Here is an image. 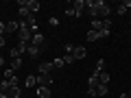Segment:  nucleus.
Wrapping results in <instances>:
<instances>
[{
    "label": "nucleus",
    "instance_id": "obj_20",
    "mask_svg": "<svg viewBox=\"0 0 131 98\" xmlns=\"http://www.w3.org/2000/svg\"><path fill=\"white\" fill-rule=\"evenodd\" d=\"M15 48L20 50V55H24V52L28 50V44H26V42H18V46H15Z\"/></svg>",
    "mask_w": 131,
    "mask_h": 98
},
{
    "label": "nucleus",
    "instance_id": "obj_22",
    "mask_svg": "<svg viewBox=\"0 0 131 98\" xmlns=\"http://www.w3.org/2000/svg\"><path fill=\"white\" fill-rule=\"evenodd\" d=\"M63 59H55V61H52V68H55V70H61V68H63Z\"/></svg>",
    "mask_w": 131,
    "mask_h": 98
},
{
    "label": "nucleus",
    "instance_id": "obj_11",
    "mask_svg": "<svg viewBox=\"0 0 131 98\" xmlns=\"http://www.w3.org/2000/svg\"><path fill=\"white\" fill-rule=\"evenodd\" d=\"M20 94H22L20 85H11V89L7 92V98H20Z\"/></svg>",
    "mask_w": 131,
    "mask_h": 98
},
{
    "label": "nucleus",
    "instance_id": "obj_18",
    "mask_svg": "<svg viewBox=\"0 0 131 98\" xmlns=\"http://www.w3.org/2000/svg\"><path fill=\"white\" fill-rule=\"evenodd\" d=\"M98 83L109 85V74H107V72H98Z\"/></svg>",
    "mask_w": 131,
    "mask_h": 98
},
{
    "label": "nucleus",
    "instance_id": "obj_9",
    "mask_svg": "<svg viewBox=\"0 0 131 98\" xmlns=\"http://www.w3.org/2000/svg\"><path fill=\"white\" fill-rule=\"evenodd\" d=\"M35 96L37 98H50V87H35Z\"/></svg>",
    "mask_w": 131,
    "mask_h": 98
},
{
    "label": "nucleus",
    "instance_id": "obj_12",
    "mask_svg": "<svg viewBox=\"0 0 131 98\" xmlns=\"http://www.w3.org/2000/svg\"><path fill=\"white\" fill-rule=\"evenodd\" d=\"M2 76H5L7 81H11L13 85H18V76L13 74V70H11V68H7V70H5V74H2Z\"/></svg>",
    "mask_w": 131,
    "mask_h": 98
},
{
    "label": "nucleus",
    "instance_id": "obj_2",
    "mask_svg": "<svg viewBox=\"0 0 131 98\" xmlns=\"http://www.w3.org/2000/svg\"><path fill=\"white\" fill-rule=\"evenodd\" d=\"M18 37H20V42H31V28L26 26V22L24 20H20V31H18Z\"/></svg>",
    "mask_w": 131,
    "mask_h": 98
},
{
    "label": "nucleus",
    "instance_id": "obj_17",
    "mask_svg": "<svg viewBox=\"0 0 131 98\" xmlns=\"http://www.w3.org/2000/svg\"><path fill=\"white\" fill-rule=\"evenodd\" d=\"M39 52H42V48H37V46H33V44H28L26 55H31V57H39Z\"/></svg>",
    "mask_w": 131,
    "mask_h": 98
},
{
    "label": "nucleus",
    "instance_id": "obj_27",
    "mask_svg": "<svg viewBox=\"0 0 131 98\" xmlns=\"http://www.w3.org/2000/svg\"><path fill=\"white\" fill-rule=\"evenodd\" d=\"M0 35H5V22H0Z\"/></svg>",
    "mask_w": 131,
    "mask_h": 98
},
{
    "label": "nucleus",
    "instance_id": "obj_25",
    "mask_svg": "<svg viewBox=\"0 0 131 98\" xmlns=\"http://www.w3.org/2000/svg\"><path fill=\"white\" fill-rule=\"evenodd\" d=\"M66 15H70V18H77V15H74V9H72V7H68V9H66Z\"/></svg>",
    "mask_w": 131,
    "mask_h": 98
},
{
    "label": "nucleus",
    "instance_id": "obj_29",
    "mask_svg": "<svg viewBox=\"0 0 131 98\" xmlns=\"http://www.w3.org/2000/svg\"><path fill=\"white\" fill-rule=\"evenodd\" d=\"M0 65H5V57L2 55H0Z\"/></svg>",
    "mask_w": 131,
    "mask_h": 98
},
{
    "label": "nucleus",
    "instance_id": "obj_32",
    "mask_svg": "<svg viewBox=\"0 0 131 98\" xmlns=\"http://www.w3.org/2000/svg\"><path fill=\"white\" fill-rule=\"evenodd\" d=\"M129 98H131V92H129Z\"/></svg>",
    "mask_w": 131,
    "mask_h": 98
},
{
    "label": "nucleus",
    "instance_id": "obj_1",
    "mask_svg": "<svg viewBox=\"0 0 131 98\" xmlns=\"http://www.w3.org/2000/svg\"><path fill=\"white\" fill-rule=\"evenodd\" d=\"M96 11H98V15H101L103 20H107L109 13H112V9H109V5L105 2V0H96ZM98 15H96V20H98Z\"/></svg>",
    "mask_w": 131,
    "mask_h": 98
},
{
    "label": "nucleus",
    "instance_id": "obj_26",
    "mask_svg": "<svg viewBox=\"0 0 131 98\" xmlns=\"http://www.w3.org/2000/svg\"><path fill=\"white\" fill-rule=\"evenodd\" d=\"M48 24H50V26H57V24H59V20H57V18H50V22H48Z\"/></svg>",
    "mask_w": 131,
    "mask_h": 98
},
{
    "label": "nucleus",
    "instance_id": "obj_10",
    "mask_svg": "<svg viewBox=\"0 0 131 98\" xmlns=\"http://www.w3.org/2000/svg\"><path fill=\"white\" fill-rule=\"evenodd\" d=\"M24 7H26L31 13H35V11H39V2L37 0H24Z\"/></svg>",
    "mask_w": 131,
    "mask_h": 98
},
{
    "label": "nucleus",
    "instance_id": "obj_7",
    "mask_svg": "<svg viewBox=\"0 0 131 98\" xmlns=\"http://www.w3.org/2000/svg\"><path fill=\"white\" fill-rule=\"evenodd\" d=\"M37 70H39V74H50V72H55V68H52V61H42Z\"/></svg>",
    "mask_w": 131,
    "mask_h": 98
},
{
    "label": "nucleus",
    "instance_id": "obj_5",
    "mask_svg": "<svg viewBox=\"0 0 131 98\" xmlns=\"http://www.w3.org/2000/svg\"><path fill=\"white\" fill-rule=\"evenodd\" d=\"M31 44H33V46H37V48H44V46H46V39H44V35H42V33H33Z\"/></svg>",
    "mask_w": 131,
    "mask_h": 98
},
{
    "label": "nucleus",
    "instance_id": "obj_21",
    "mask_svg": "<svg viewBox=\"0 0 131 98\" xmlns=\"http://www.w3.org/2000/svg\"><path fill=\"white\" fill-rule=\"evenodd\" d=\"M94 72H105V59H98L96 61V70Z\"/></svg>",
    "mask_w": 131,
    "mask_h": 98
},
{
    "label": "nucleus",
    "instance_id": "obj_14",
    "mask_svg": "<svg viewBox=\"0 0 131 98\" xmlns=\"http://www.w3.org/2000/svg\"><path fill=\"white\" fill-rule=\"evenodd\" d=\"M24 85H26L28 89H31V87H37V76H31V74H28L26 79H24Z\"/></svg>",
    "mask_w": 131,
    "mask_h": 98
},
{
    "label": "nucleus",
    "instance_id": "obj_31",
    "mask_svg": "<svg viewBox=\"0 0 131 98\" xmlns=\"http://www.w3.org/2000/svg\"><path fill=\"white\" fill-rule=\"evenodd\" d=\"M31 98H37V96H31Z\"/></svg>",
    "mask_w": 131,
    "mask_h": 98
},
{
    "label": "nucleus",
    "instance_id": "obj_13",
    "mask_svg": "<svg viewBox=\"0 0 131 98\" xmlns=\"http://www.w3.org/2000/svg\"><path fill=\"white\" fill-rule=\"evenodd\" d=\"M85 37H88V42H98V39H103V37H101V33H98V31H92V28L88 31Z\"/></svg>",
    "mask_w": 131,
    "mask_h": 98
},
{
    "label": "nucleus",
    "instance_id": "obj_30",
    "mask_svg": "<svg viewBox=\"0 0 131 98\" xmlns=\"http://www.w3.org/2000/svg\"><path fill=\"white\" fill-rule=\"evenodd\" d=\"M120 98H129V94H122V96H120Z\"/></svg>",
    "mask_w": 131,
    "mask_h": 98
},
{
    "label": "nucleus",
    "instance_id": "obj_19",
    "mask_svg": "<svg viewBox=\"0 0 131 98\" xmlns=\"http://www.w3.org/2000/svg\"><path fill=\"white\" fill-rule=\"evenodd\" d=\"M20 68H22V59H11V70H20Z\"/></svg>",
    "mask_w": 131,
    "mask_h": 98
},
{
    "label": "nucleus",
    "instance_id": "obj_23",
    "mask_svg": "<svg viewBox=\"0 0 131 98\" xmlns=\"http://www.w3.org/2000/svg\"><path fill=\"white\" fill-rule=\"evenodd\" d=\"M63 63H74V57H72V55H66L63 57Z\"/></svg>",
    "mask_w": 131,
    "mask_h": 98
},
{
    "label": "nucleus",
    "instance_id": "obj_4",
    "mask_svg": "<svg viewBox=\"0 0 131 98\" xmlns=\"http://www.w3.org/2000/svg\"><path fill=\"white\" fill-rule=\"evenodd\" d=\"M52 85V76L50 74H39L37 76V87H50Z\"/></svg>",
    "mask_w": 131,
    "mask_h": 98
},
{
    "label": "nucleus",
    "instance_id": "obj_15",
    "mask_svg": "<svg viewBox=\"0 0 131 98\" xmlns=\"http://www.w3.org/2000/svg\"><path fill=\"white\" fill-rule=\"evenodd\" d=\"M107 94H109V85L98 83V87H96V96H107Z\"/></svg>",
    "mask_w": 131,
    "mask_h": 98
},
{
    "label": "nucleus",
    "instance_id": "obj_16",
    "mask_svg": "<svg viewBox=\"0 0 131 98\" xmlns=\"http://www.w3.org/2000/svg\"><path fill=\"white\" fill-rule=\"evenodd\" d=\"M129 7H131V0H125V2H120V5H118V15H125Z\"/></svg>",
    "mask_w": 131,
    "mask_h": 98
},
{
    "label": "nucleus",
    "instance_id": "obj_24",
    "mask_svg": "<svg viewBox=\"0 0 131 98\" xmlns=\"http://www.w3.org/2000/svg\"><path fill=\"white\" fill-rule=\"evenodd\" d=\"M72 50H74V46L72 44H66V55H72Z\"/></svg>",
    "mask_w": 131,
    "mask_h": 98
},
{
    "label": "nucleus",
    "instance_id": "obj_6",
    "mask_svg": "<svg viewBox=\"0 0 131 98\" xmlns=\"http://www.w3.org/2000/svg\"><path fill=\"white\" fill-rule=\"evenodd\" d=\"M72 9H74V15H77V18H81V15L85 13V9H88V7H85V0H77L74 5H72Z\"/></svg>",
    "mask_w": 131,
    "mask_h": 98
},
{
    "label": "nucleus",
    "instance_id": "obj_8",
    "mask_svg": "<svg viewBox=\"0 0 131 98\" xmlns=\"http://www.w3.org/2000/svg\"><path fill=\"white\" fill-rule=\"evenodd\" d=\"M85 55H88V52H85V48H83V46H74V50H72V57H74V61H77V59H85Z\"/></svg>",
    "mask_w": 131,
    "mask_h": 98
},
{
    "label": "nucleus",
    "instance_id": "obj_28",
    "mask_svg": "<svg viewBox=\"0 0 131 98\" xmlns=\"http://www.w3.org/2000/svg\"><path fill=\"white\" fill-rule=\"evenodd\" d=\"M5 46V35H0V48Z\"/></svg>",
    "mask_w": 131,
    "mask_h": 98
},
{
    "label": "nucleus",
    "instance_id": "obj_3",
    "mask_svg": "<svg viewBox=\"0 0 131 98\" xmlns=\"http://www.w3.org/2000/svg\"><path fill=\"white\" fill-rule=\"evenodd\" d=\"M18 31H20V20L5 22V35H9V33H18Z\"/></svg>",
    "mask_w": 131,
    "mask_h": 98
}]
</instances>
